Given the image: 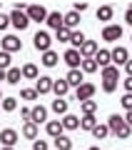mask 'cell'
<instances>
[{
	"label": "cell",
	"mask_w": 132,
	"mask_h": 150,
	"mask_svg": "<svg viewBox=\"0 0 132 150\" xmlns=\"http://www.w3.org/2000/svg\"><path fill=\"white\" fill-rule=\"evenodd\" d=\"M53 112H58V115H67V100H65V98L53 100Z\"/></svg>",
	"instance_id": "30"
},
{
	"label": "cell",
	"mask_w": 132,
	"mask_h": 150,
	"mask_svg": "<svg viewBox=\"0 0 132 150\" xmlns=\"http://www.w3.org/2000/svg\"><path fill=\"white\" fill-rule=\"evenodd\" d=\"M25 15L30 18V23H45L48 20V10H45L42 5H27Z\"/></svg>",
	"instance_id": "5"
},
{
	"label": "cell",
	"mask_w": 132,
	"mask_h": 150,
	"mask_svg": "<svg viewBox=\"0 0 132 150\" xmlns=\"http://www.w3.org/2000/svg\"><path fill=\"white\" fill-rule=\"evenodd\" d=\"M122 68H125V73H127V75H132V58H130V60H127V63H125V65H122Z\"/></svg>",
	"instance_id": "44"
},
{
	"label": "cell",
	"mask_w": 132,
	"mask_h": 150,
	"mask_svg": "<svg viewBox=\"0 0 132 150\" xmlns=\"http://www.w3.org/2000/svg\"><path fill=\"white\" fill-rule=\"evenodd\" d=\"M110 55H112V63H115V68H120V65H125L127 60H130V50H127L125 45H117V48H112Z\"/></svg>",
	"instance_id": "6"
},
{
	"label": "cell",
	"mask_w": 132,
	"mask_h": 150,
	"mask_svg": "<svg viewBox=\"0 0 132 150\" xmlns=\"http://www.w3.org/2000/svg\"><path fill=\"white\" fill-rule=\"evenodd\" d=\"M62 60L70 65V70H80V65H82V58H80V50H72V48H70L67 53L62 55Z\"/></svg>",
	"instance_id": "12"
},
{
	"label": "cell",
	"mask_w": 132,
	"mask_h": 150,
	"mask_svg": "<svg viewBox=\"0 0 132 150\" xmlns=\"http://www.w3.org/2000/svg\"><path fill=\"white\" fill-rule=\"evenodd\" d=\"M97 63V68H110L112 65V55H110V50H97V55L92 58Z\"/></svg>",
	"instance_id": "17"
},
{
	"label": "cell",
	"mask_w": 132,
	"mask_h": 150,
	"mask_svg": "<svg viewBox=\"0 0 132 150\" xmlns=\"http://www.w3.org/2000/svg\"><path fill=\"white\" fill-rule=\"evenodd\" d=\"M125 123H127V125H130V128H132V110H130V112H127V115H125Z\"/></svg>",
	"instance_id": "46"
},
{
	"label": "cell",
	"mask_w": 132,
	"mask_h": 150,
	"mask_svg": "<svg viewBox=\"0 0 132 150\" xmlns=\"http://www.w3.org/2000/svg\"><path fill=\"white\" fill-rule=\"evenodd\" d=\"M50 148V145H48V140H40V138H37V140H32V150H48Z\"/></svg>",
	"instance_id": "40"
},
{
	"label": "cell",
	"mask_w": 132,
	"mask_h": 150,
	"mask_svg": "<svg viewBox=\"0 0 132 150\" xmlns=\"http://www.w3.org/2000/svg\"><path fill=\"white\" fill-rule=\"evenodd\" d=\"M20 140V135H18V130L13 128H5V130H0V143H3V148H13V145Z\"/></svg>",
	"instance_id": "8"
},
{
	"label": "cell",
	"mask_w": 132,
	"mask_h": 150,
	"mask_svg": "<svg viewBox=\"0 0 132 150\" xmlns=\"http://www.w3.org/2000/svg\"><path fill=\"white\" fill-rule=\"evenodd\" d=\"M22 138L37 140V125H35V123H25V125H22Z\"/></svg>",
	"instance_id": "28"
},
{
	"label": "cell",
	"mask_w": 132,
	"mask_h": 150,
	"mask_svg": "<svg viewBox=\"0 0 132 150\" xmlns=\"http://www.w3.org/2000/svg\"><path fill=\"white\" fill-rule=\"evenodd\" d=\"M48 28H53V30H60L62 28V13H58V10H53V13H48Z\"/></svg>",
	"instance_id": "21"
},
{
	"label": "cell",
	"mask_w": 132,
	"mask_h": 150,
	"mask_svg": "<svg viewBox=\"0 0 132 150\" xmlns=\"http://www.w3.org/2000/svg\"><path fill=\"white\" fill-rule=\"evenodd\" d=\"M45 130H48L50 138H60V135H65V128H62L60 120H48V123H45Z\"/></svg>",
	"instance_id": "15"
},
{
	"label": "cell",
	"mask_w": 132,
	"mask_h": 150,
	"mask_svg": "<svg viewBox=\"0 0 132 150\" xmlns=\"http://www.w3.org/2000/svg\"><path fill=\"white\" fill-rule=\"evenodd\" d=\"M32 45H35V50H40V53H48L50 45H53V38H50L48 30H37L35 38H32Z\"/></svg>",
	"instance_id": "2"
},
{
	"label": "cell",
	"mask_w": 132,
	"mask_h": 150,
	"mask_svg": "<svg viewBox=\"0 0 132 150\" xmlns=\"http://www.w3.org/2000/svg\"><path fill=\"white\" fill-rule=\"evenodd\" d=\"M107 135H110V128H107V123H97L95 130H92V138L95 140H105Z\"/></svg>",
	"instance_id": "25"
},
{
	"label": "cell",
	"mask_w": 132,
	"mask_h": 150,
	"mask_svg": "<svg viewBox=\"0 0 132 150\" xmlns=\"http://www.w3.org/2000/svg\"><path fill=\"white\" fill-rule=\"evenodd\" d=\"M122 85H125V93H132V75H127L122 80Z\"/></svg>",
	"instance_id": "42"
},
{
	"label": "cell",
	"mask_w": 132,
	"mask_h": 150,
	"mask_svg": "<svg viewBox=\"0 0 132 150\" xmlns=\"http://www.w3.org/2000/svg\"><path fill=\"white\" fill-rule=\"evenodd\" d=\"M55 148L58 150H72V140L67 135H60V138H55Z\"/></svg>",
	"instance_id": "31"
},
{
	"label": "cell",
	"mask_w": 132,
	"mask_h": 150,
	"mask_svg": "<svg viewBox=\"0 0 132 150\" xmlns=\"http://www.w3.org/2000/svg\"><path fill=\"white\" fill-rule=\"evenodd\" d=\"M127 10H132V3H130V8H127Z\"/></svg>",
	"instance_id": "51"
},
{
	"label": "cell",
	"mask_w": 132,
	"mask_h": 150,
	"mask_svg": "<svg viewBox=\"0 0 132 150\" xmlns=\"http://www.w3.org/2000/svg\"><path fill=\"white\" fill-rule=\"evenodd\" d=\"M8 25H10V15H5V13H0V30H5Z\"/></svg>",
	"instance_id": "41"
},
{
	"label": "cell",
	"mask_w": 132,
	"mask_h": 150,
	"mask_svg": "<svg viewBox=\"0 0 132 150\" xmlns=\"http://www.w3.org/2000/svg\"><path fill=\"white\" fill-rule=\"evenodd\" d=\"M97 88L92 85V83H82L80 88H75V100L77 103H85V100H92V95H95Z\"/></svg>",
	"instance_id": "3"
},
{
	"label": "cell",
	"mask_w": 132,
	"mask_h": 150,
	"mask_svg": "<svg viewBox=\"0 0 132 150\" xmlns=\"http://www.w3.org/2000/svg\"><path fill=\"white\" fill-rule=\"evenodd\" d=\"M125 23H127V25H132V10L125 13Z\"/></svg>",
	"instance_id": "45"
},
{
	"label": "cell",
	"mask_w": 132,
	"mask_h": 150,
	"mask_svg": "<svg viewBox=\"0 0 132 150\" xmlns=\"http://www.w3.org/2000/svg\"><path fill=\"white\" fill-rule=\"evenodd\" d=\"M65 80H67L70 88H80L85 83V73H82V70H70V73L65 75Z\"/></svg>",
	"instance_id": "14"
},
{
	"label": "cell",
	"mask_w": 132,
	"mask_h": 150,
	"mask_svg": "<svg viewBox=\"0 0 132 150\" xmlns=\"http://www.w3.org/2000/svg\"><path fill=\"white\" fill-rule=\"evenodd\" d=\"M80 108H82V115H95L97 103L95 100H85V103H80Z\"/></svg>",
	"instance_id": "32"
},
{
	"label": "cell",
	"mask_w": 132,
	"mask_h": 150,
	"mask_svg": "<svg viewBox=\"0 0 132 150\" xmlns=\"http://www.w3.org/2000/svg\"><path fill=\"white\" fill-rule=\"evenodd\" d=\"M120 103H122V108H125V110L130 112V110H132V93H125V95H122V100H120Z\"/></svg>",
	"instance_id": "38"
},
{
	"label": "cell",
	"mask_w": 132,
	"mask_h": 150,
	"mask_svg": "<svg viewBox=\"0 0 132 150\" xmlns=\"http://www.w3.org/2000/svg\"><path fill=\"white\" fill-rule=\"evenodd\" d=\"M120 78V68H115V65H110V68H102V80H115Z\"/></svg>",
	"instance_id": "29"
},
{
	"label": "cell",
	"mask_w": 132,
	"mask_h": 150,
	"mask_svg": "<svg viewBox=\"0 0 132 150\" xmlns=\"http://www.w3.org/2000/svg\"><path fill=\"white\" fill-rule=\"evenodd\" d=\"M60 123H62L65 130H77V128H80V118H77V115H72V112L62 115V120H60Z\"/></svg>",
	"instance_id": "20"
},
{
	"label": "cell",
	"mask_w": 132,
	"mask_h": 150,
	"mask_svg": "<svg viewBox=\"0 0 132 150\" xmlns=\"http://www.w3.org/2000/svg\"><path fill=\"white\" fill-rule=\"evenodd\" d=\"M120 38H122V25H105L102 28V40L115 43V40H120Z\"/></svg>",
	"instance_id": "9"
},
{
	"label": "cell",
	"mask_w": 132,
	"mask_h": 150,
	"mask_svg": "<svg viewBox=\"0 0 132 150\" xmlns=\"http://www.w3.org/2000/svg\"><path fill=\"white\" fill-rule=\"evenodd\" d=\"M35 93H37V95H48V93H53V78L40 75V78L35 80Z\"/></svg>",
	"instance_id": "10"
},
{
	"label": "cell",
	"mask_w": 132,
	"mask_h": 150,
	"mask_svg": "<svg viewBox=\"0 0 132 150\" xmlns=\"http://www.w3.org/2000/svg\"><path fill=\"white\" fill-rule=\"evenodd\" d=\"M107 128H110V133L115 135L117 140H127V138H130V133H132V128L125 123V118H122V115H117V112L107 118Z\"/></svg>",
	"instance_id": "1"
},
{
	"label": "cell",
	"mask_w": 132,
	"mask_h": 150,
	"mask_svg": "<svg viewBox=\"0 0 132 150\" xmlns=\"http://www.w3.org/2000/svg\"><path fill=\"white\" fill-rule=\"evenodd\" d=\"M45 120H48V108H42V105L30 108V123L40 125V123H45Z\"/></svg>",
	"instance_id": "13"
},
{
	"label": "cell",
	"mask_w": 132,
	"mask_h": 150,
	"mask_svg": "<svg viewBox=\"0 0 132 150\" xmlns=\"http://www.w3.org/2000/svg\"><path fill=\"white\" fill-rule=\"evenodd\" d=\"M0 48L5 50V53H18V50H22V40L18 35H5L0 40Z\"/></svg>",
	"instance_id": "4"
},
{
	"label": "cell",
	"mask_w": 132,
	"mask_h": 150,
	"mask_svg": "<svg viewBox=\"0 0 132 150\" xmlns=\"http://www.w3.org/2000/svg\"><path fill=\"white\" fill-rule=\"evenodd\" d=\"M13 58H10V53H5V50H0V70H10L13 68Z\"/></svg>",
	"instance_id": "34"
},
{
	"label": "cell",
	"mask_w": 132,
	"mask_h": 150,
	"mask_svg": "<svg viewBox=\"0 0 132 150\" xmlns=\"http://www.w3.org/2000/svg\"><path fill=\"white\" fill-rule=\"evenodd\" d=\"M112 5H100L97 8V20H102V23H107V20H112Z\"/></svg>",
	"instance_id": "27"
},
{
	"label": "cell",
	"mask_w": 132,
	"mask_h": 150,
	"mask_svg": "<svg viewBox=\"0 0 132 150\" xmlns=\"http://www.w3.org/2000/svg\"><path fill=\"white\" fill-rule=\"evenodd\" d=\"M5 80V70H0V83Z\"/></svg>",
	"instance_id": "47"
},
{
	"label": "cell",
	"mask_w": 132,
	"mask_h": 150,
	"mask_svg": "<svg viewBox=\"0 0 132 150\" xmlns=\"http://www.w3.org/2000/svg\"><path fill=\"white\" fill-rule=\"evenodd\" d=\"M97 50H100V48H97L95 40H85L82 48H80V58H82V60H92L97 55Z\"/></svg>",
	"instance_id": "11"
},
{
	"label": "cell",
	"mask_w": 132,
	"mask_h": 150,
	"mask_svg": "<svg viewBox=\"0 0 132 150\" xmlns=\"http://www.w3.org/2000/svg\"><path fill=\"white\" fill-rule=\"evenodd\" d=\"M95 125H97V118H95V115H82V118H80V128H82V130H90V133H92Z\"/></svg>",
	"instance_id": "26"
},
{
	"label": "cell",
	"mask_w": 132,
	"mask_h": 150,
	"mask_svg": "<svg viewBox=\"0 0 132 150\" xmlns=\"http://www.w3.org/2000/svg\"><path fill=\"white\" fill-rule=\"evenodd\" d=\"M80 70H82V73H95V70H97V63H95V60H82Z\"/></svg>",
	"instance_id": "37"
},
{
	"label": "cell",
	"mask_w": 132,
	"mask_h": 150,
	"mask_svg": "<svg viewBox=\"0 0 132 150\" xmlns=\"http://www.w3.org/2000/svg\"><path fill=\"white\" fill-rule=\"evenodd\" d=\"M20 80H22L20 68H10V70H5V83H10V85H18Z\"/></svg>",
	"instance_id": "24"
},
{
	"label": "cell",
	"mask_w": 132,
	"mask_h": 150,
	"mask_svg": "<svg viewBox=\"0 0 132 150\" xmlns=\"http://www.w3.org/2000/svg\"><path fill=\"white\" fill-rule=\"evenodd\" d=\"M0 150H15V148H0Z\"/></svg>",
	"instance_id": "49"
},
{
	"label": "cell",
	"mask_w": 132,
	"mask_h": 150,
	"mask_svg": "<svg viewBox=\"0 0 132 150\" xmlns=\"http://www.w3.org/2000/svg\"><path fill=\"white\" fill-rule=\"evenodd\" d=\"M80 25V15L75 10H70V13H65L62 15V28H67V30H75V28Z\"/></svg>",
	"instance_id": "16"
},
{
	"label": "cell",
	"mask_w": 132,
	"mask_h": 150,
	"mask_svg": "<svg viewBox=\"0 0 132 150\" xmlns=\"http://www.w3.org/2000/svg\"><path fill=\"white\" fill-rule=\"evenodd\" d=\"M20 98H22V100H37L40 95L35 93V88H22V90H20Z\"/></svg>",
	"instance_id": "36"
},
{
	"label": "cell",
	"mask_w": 132,
	"mask_h": 150,
	"mask_svg": "<svg viewBox=\"0 0 132 150\" xmlns=\"http://www.w3.org/2000/svg\"><path fill=\"white\" fill-rule=\"evenodd\" d=\"M0 103H3V93H0Z\"/></svg>",
	"instance_id": "50"
},
{
	"label": "cell",
	"mask_w": 132,
	"mask_h": 150,
	"mask_svg": "<svg viewBox=\"0 0 132 150\" xmlns=\"http://www.w3.org/2000/svg\"><path fill=\"white\" fill-rule=\"evenodd\" d=\"M90 150H100V148H97V145H92V148H90Z\"/></svg>",
	"instance_id": "48"
},
{
	"label": "cell",
	"mask_w": 132,
	"mask_h": 150,
	"mask_svg": "<svg viewBox=\"0 0 132 150\" xmlns=\"http://www.w3.org/2000/svg\"><path fill=\"white\" fill-rule=\"evenodd\" d=\"M53 93L58 98H65L70 93V85H67V80H65V78H60V80H53Z\"/></svg>",
	"instance_id": "18"
},
{
	"label": "cell",
	"mask_w": 132,
	"mask_h": 150,
	"mask_svg": "<svg viewBox=\"0 0 132 150\" xmlns=\"http://www.w3.org/2000/svg\"><path fill=\"white\" fill-rule=\"evenodd\" d=\"M20 73H22V78H27V80H37V78H40L37 65H32V63H25V65L20 68Z\"/></svg>",
	"instance_id": "22"
},
{
	"label": "cell",
	"mask_w": 132,
	"mask_h": 150,
	"mask_svg": "<svg viewBox=\"0 0 132 150\" xmlns=\"http://www.w3.org/2000/svg\"><path fill=\"white\" fill-rule=\"evenodd\" d=\"M20 118L25 120V123H30V108H22V110H20Z\"/></svg>",
	"instance_id": "43"
},
{
	"label": "cell",
	"mask_w": 132,
	"mask_h": 150,
	"mask_svg": "<svg viewBox=\"0 0 132 150\" xmlns=\"http://www.w3.org/2000/svg\"><path fill=\"white\" fill-rule=\"evenodd\" d=\"M70 35H72V30H67V28L55 30V40H60V43H70Z\"/></svg>",
	"instance_id": "35"
},
{
	"label": "cell",
	"mask_w": 132,
	"mask_h": 150,
	"mask_svg": "<svg viewBox=\"0 0 132 150\" xmlns=\"http://www.w3.org/2000/svg\"><path fill=\"white\" fill-rule=\"evenodd\" d=\"M85 40H87V38H85L82 30H72V35H70V45H72V50H80Z\"/></svg>",
	"instance_id": "23"
},
{
	"label": "cell",
	"mask_w": 132,
	"mask_h": 150,
	"mask_svg": "<svg viewBox=\"0 0 132 150\" xmlns=\"http://www.w3.org/2000/svg\"><path fill=\"white\" fill-rule=\"evenodd\" d=\"M0 108L5 112H13L18 108V98H3V103H0Z\"/></svg>",
	"instance_id": "33"
},
{
	"label": "cell",
	"mask_w": 132,
	"mask_h": 150,
	"mask_svg": "<svg viewBox=\"0 0 132 150\" xmlns=\"http://www.w3.org/2000/svg\"><path fill=\"white\" fill-rule=\"evenodd\" d=\"M10 25H15L18 30H25V28L30 25V18H27L22 10H15V8H13V13H10Z\"/></svg>",
	"instance_id": "7"
},
{
	"label": "cell",
	"mask_w": 132,
	"mask_h": 150,
	"mask_svg": "<svg viewBox=\"0 0 132 150\" xmlns=\"http://www.w3.org/2000/svg\"><path fill=\"white\" fill-rule=\"evenodd\" d=\"M102 90H105V93H115L117 90V83L115 80H102Z\"/></svg>",
	"instance_id": "39"
},
{
	"label": "cell",
	"mask_w": 132,
	"mask_h": 150,
	"mask_svg": "<svg viewBox=\"0 0 132 150\" xmlns=\"http://www.w3.org/2000/svg\"><path fill=\"white\" fill-rule=\"evenodd\" d=\"M40 63L45 65V68H55V65L60 63V55L55 53V50H48V53H42V58H40Z\"/></svg>",
	"instance_id": "19"
}]
</instances>
